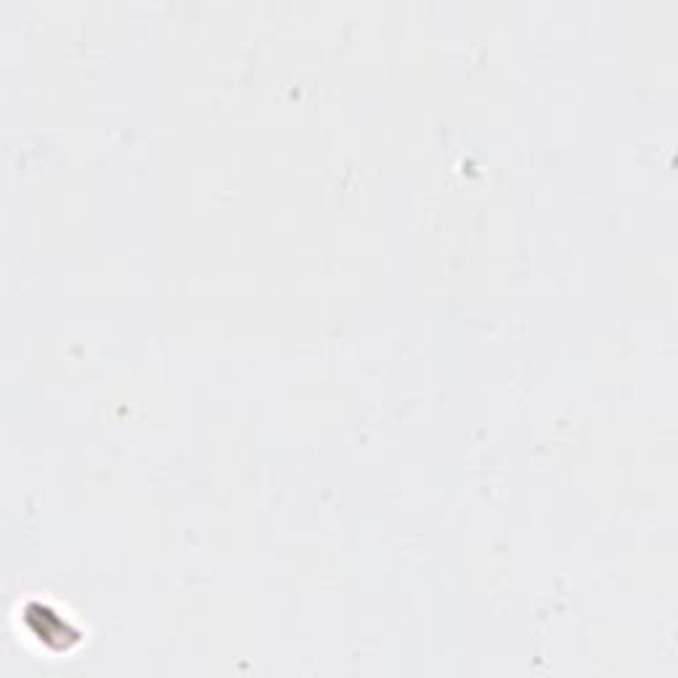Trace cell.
I'll use <instances>...</instances> for the list:
<instances>
[{"instance_id":"cell-1","label":"cell","mask_w":678,"mask_h":678,"mask_svg":"<svg viewBox=\"0 0 678 678\" xmlns=\"http://www.w3.org/2000/svg\"><path fill=\"white\" fill-rule=\"evenodd\" d=\"M24 620H30L32 634L41 638V644L45 649L64 652V655H67V652L80 642V634H77L73 625H69L67 620L56 618L51 610H37V607H30V610L24 612Z\"/></svg>"}]
</instances>
